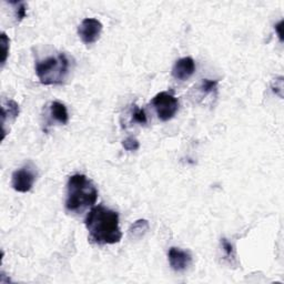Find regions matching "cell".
<instances>
[{
  "instance_id": "cell-9",
  "label": "cell",
  "mask_w": 284,
  "mask_h": 284,
  "mask_svg": "<svg viewBox=\"0 0 284 284\" xmlns=\"http://www.w3.org/2000/svg\"><path fill=\"white\" fill-rule=\"evenodd\" d=\"M49 114L51 116L52 120L60 124H67L69 121V115L68 110L65 108V105L59 101H54L50 103L49 107Z\"/></svg>"
},
{
  "instance_id": "cell-5",
  "label": "cell",
  "mask_w": 284,
  "mask_h": 284,
  "mask_svg": "<svg viewBox=\"0 0 284 284\" xmlns=\"http://www.w3.org/2000/svg\"><path fill=\"white\" fill-rule=\"evenodd\" d=\"M11 178V186L17 192H29L37 179L36 168L32 167L30 163L26 164L21 169L16 170Z\"/></svg>"
},
{
  "instance_id": "cell-17",
  "label": "cell",
  "mask_w": 284,
  "mask_h": 284,
  "mask_svg": "<svg viewBox=\"0 0 284 284\" xmlns=\"http://www.w3.org/2000/svg\"><path fill=\"white\" fill-rule=\"evenodd\" d=\"M16 6V18L18 21H21L27 15V6L25 3H11Z\"/></svg>"
},
{
  "instance_id": "cell-1",
  "label": "cell",
  "mask_w": 284,
  "mask_h": 284,
  "mask_svg": "<svg viewBox=\"0 0 284 284\" xmlns=\"http://www.w3.org/2000/svg\"><path fill=\"white\" fill-rule=\"evenodd\" d=\"M84 224L89 231L90 241L99 246L116 244L122 239V232L119 227V214L103 206L92 207L85 217Z\"/></svg>"
},
{
  "instance_id": "cell-3",
  "label": "cell",
  "mask_w": 284,
  "mask_h": 284,
  "mask_svg": "<svg viewBox=\"0 0 284 284\" xmlns=\"http://www.w3.org/2000/svg\"><path fill=\"white\" fill-rule=\"evenodd\" d=\"M70 62L64 54L49 57L36 64V74L42 84H61L69 74Z\"/></svg>"
},
{
  "instance_id": "cell-13",
  "label": "cell",
  "mask_w": 284,
  "mask_h": 284,
  "mask_svg": "<svg viewBox=\"0 0 284 284\" xmlns=\"http://www.w3.org/2000/svg\"><path fill=\"white\" fill-rule=\"evenodd\" d=\"M9 45H10V40L9 38L7 37V35L3 32L2 34V47H3V59H2V64L4 65L7 61L8 58V54H9Z\"/></svg>"
},
{
  "instance_id": "cell-8",
  "label": "cell",
  "mask_w": 284,
  "mask_h": 284,
  "mask_svg": "<svg viewBox=\"0 0 284 284\" xmlns=\"http://www.w3.org/2000/svg\"><path fill=\"white\" fill-rule=\"evenodd\" d=\"M195 72V62L191 57H184L177 60L172 68V76L177 80L186 81Z\"/></svg>"
},
{
  "instance_id": "cell-16",
  "label": "cell",
  "mask_w": 284,
  "mask_h": 284,
  "mask_svg": "<svg viewBox=\"0 0 284 284\" xmlns=\"http://www.w3.org/2000/svg\"><path fill=\"white\" fill-rule=\"evenodd\" d=\"M122 147L127 151H137L140 147V143L134 137H129L122 141Z\"/></svg>"
},
{
  "instance_id": "cell-15",
  "label": "cell",
  "mask_w": 284,
  "mask_h": 284,
  "mask_svg": "<svg viewBox=\"0 0 284 284\" xmlns=\"http://www.w3.org/2000/svg\"><path fill=\"white\" fill-rule=\"evenodd\" d=\"M217 81L216 80H209V79H203L201 85H200V90L203 92V94H210V92H213L216 88Z\"/></svg>"
},
{
  "instance_id": "cell-11",
  "label": "cell",
  "mask_w": 284,
  "mask_h": 284,
  "mask_svg": "<svg viewBox=\"0 0 284 284\" xmlns=\"http://www.w3.org/2000/svg\"><path fill=\"white\" fill-rule=\"evenodd\" d=\"M149 229V223L147 220H138L130 228V234L136 237H140L147 232Z\"/></svg>"
},
{
  "instance_id": "cell-18",
  "label": "cell",
  "mask_w": 284,
  "mask_h": 284,
  "mask_svg": "<svg viewBox=\"0 0 284 284\" xmlns=\"http://www.w3.org/2000/svg\"><path fill=\"white\" fill-rule=\"evenodd\" d=\"M282 25H283V20L279 21V24L275 25V30L277 32V36L280 38V41H283V36H282Z\"/></svg>"
},
{
  "instance_id": "cell-6",
  "label": "cell",
  "mask_w": 284,
  "mask_h": 284,
  "mask_svg": "<svg viewBox=\"0 0 284 284\" xmlns=\"http://www.w3.org/2000/svg\"><path fill=\"white\" fill-rule=\"evenodd\" d=\"M102 24L95 18H85L79 26L78 34L85 45L95 43L101 36Z\"/></svg>"
},
{
  "instance_id": "cell-10",
  "label": "cell",
  "mask_w": 284,
  "mask_h": 284,
  "mask_svg": "<svg viewBox=\"0 0 284 284\" xmlns=\"http://www.w3.org/2000/svg\"><path fill=\"white\" fill-rule=\"evenodd\" d=\"M3 123L9 118V121H14L19 116V105L14 100H7L3 103Z\"/></svg>"
},
{
  "instance_id": "cell-4",
  "label": "cell",
  "mask_w": 284,
  "mask_h": 284,
  "mask_svg": "<svg viewBox=\"0 0 284 284\" xmlns=\"http://www.w3.org/2000/svg\"><path fill=\"white\" fill-rule=\"evenodd\" d=\"M151 103H152L157 116L161 121L171 120L179 110V101L171 92L168 91H162L156 95Z\"/></svg>"
},
{
  "instance_id": "cell-7",
  "label": "cell",
  "mask_w": 284,
  "mask_h": 284,
  "mask_svg": "<svg viewBox=\"0 0 284 284\" xmlns=\"http://www.w3.org/2000/svg\"><path fill=\"white\" fill-rule=\"evenodd\" d=\"M168 259L171 268L177 271V272L186 271L190 267L191 262H192V256H191L188 251H183L174 247L169 250Z\"/></svg>"
},
{
  "instance_id": "cell-2",
  "label": "cell",
  "mask_w": 284,
  "mask_h": 284,
  "mask_svg": "<svg viewBox=\"0 0 284 284\" xmlns=\"http://www.w3.org/2000/svg\"><path fill=\"white\" fill-rule=\"evenodd\" d=\"M98 199V190L89 178L84 174H74L67 183L65 209L69 212L81 213L92 208Z\"/></svg>"
},
{
  "instance_id": "cell-12",
  "label": "cell",
  "mask_w": 284,
  "mask_h": 284,
  "mask_svg": "<svg viewBox=\"0 0 284 284\" xmlns=\"http://www.w3.org/2000/svg\"><path fill=\"white\" fill-rule=\"evenodd\" d=\"M132 120L137 123H140V124H147L148 118H147L146 112H144L143 109L135 108L134 112H132Z\"/></svg>"
},
{
  "instance_id": "cell-14",
  "label": "cell",
  "mask_w": 284,
  "mask_h": 284,
  "mask_svg": "<svg viewBox=\"0 0 284 284\" xmlns=\"http://www.w3.org/2000/svg\"><path fill=\"white\" fill-rule=\"evenodd\" d=\"M221 244H222V248H223L224 253H226L228 259L230 261L235 260V251H234V248H233L232 244H231L227 239H222Z\"/></svg>"
}]
</instances>
